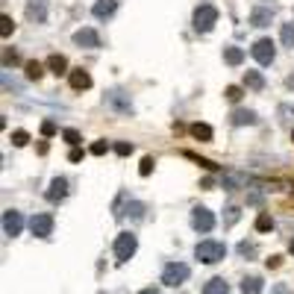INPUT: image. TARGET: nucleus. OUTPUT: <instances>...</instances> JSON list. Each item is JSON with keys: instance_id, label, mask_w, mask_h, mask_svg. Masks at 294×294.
Returning <instances> with one entry per match:
<instances>
[{"instance_id": "obj_1", "label": "nucleus", "mask_w": 294, "mask_h": 294, "mask_svg": "<svg viewBox=\"0 0 294 294\" xmlns=\"http://www.w3.org/2000/svg\"><path fill=\"white\" fill-rule=\"evenodd\" d=\"M194 259L203 262V265H218V262L227 259V244H223V241H215V238H203V241H197V247H194Z\"/></svg>"}, {"instance_id": "obj_2", "label": "nucleus", "mask_w": 294, "mask_h": 294, "mask_svg": "<svg viewBox=\"0 0 294 294\" xmlns=\"http://www.w3.org/2000/svg\"><path fill=\"white\" fill-rule=\"evenodd\" d=\"M135 250H139V235H135V233H129V230L118 233L115 244H112V253H115V262H118V265L129 262V259L135 256Z\"/></svg>"}, {"instance_id": "obj_3", "label": "nucleus", "mask_w": 294, "mask_h": 294, "mask_svg": "<svg viewBox=\"0 0 294 294\" xmlns=\"http://www.w3.org/2000/svg\"><path fill=\"white\" fill-rule=\"evenodd\" d=\"M191 24H194V30L203 35L212 33L215 24H218V9H215L212 3H200L197 9H194V15H191Z\"/></svg>"}, {"instance_id": "obj_4", "label": "nucleus", "mask_w": 294, "mask_h": 294, "mask_svg": "<svg viewBox=\"0 0 294 294\" xmlns=\"http://www.w3.org/2000/svg\"><path fill=\"white\" fill-rule=\"evenodd\" d=\"M103 103L109 106L112 112H118V115H132V112H135L132 97H129L124 88H109V92L103 94Z\"/></svg>"}, {"instance_id": "obj_5", "label": "nucleus", "mask_w": 294, "mask_h": 294, "mask_svg": "<svg viewBox=\"0 0 294 294\" xmlns=\"http://www.w3.org/2000/svg\"><path fill=\"white\" fill-rule=\"evenodd\" d=\"M191 277V268L186 262H168L162 270V285H171V288H179L183 282H188Z\"/></svg>"}, {"instance_id": "obj_6", "label": "nucleus", "mask_w": 294, "mask_h": 294, "mask_svg": "<svg viewBox=\"0 0 294 294\" xmlns=\"http://www.w3.org/2000/svg\"><path fill=\"white\" fill-rule=\"evenodd\" d=\"M191 230L194 233H212L215 230V212H209L206 206H194L191 209Z\"/></svg>"}, {"instance_id": "obj_7", "label": "nucleus", "mask_w": 294, "mask_h": 294, "mask_svg": "<svg viewBox=\"0 0 294 294\" xmlns=\"http://www.w3.org/2000/svg\"><path fill=\"white\" fill-rule=\"evenodd\" d=\"M53 227H56V221H53L50 212H38V215L30 218V233H33L35 238H50V235H53Z\"/></svg>"}, {"instance_id": "obj_8", "label": "nucleus", "mask_w": 294, "mask_h": 294, "mask_svg": "<svg viewBox=\"0 0 294 294\" xmlns=\"http://www.w3.org/2000/svg\"><path fill=\"white\" fill-rule=\"evenodd\" d=\"M250 53H253V59H256L259 65H270L277 59V44L270 38H259V41H253Z\"/></svg>"}, {"instance_id": "obj_9", "label": "nucleus", "mask_w": 294, "mask_h": 294, "mask_svg": "<svg viewBox=\"0 0 294 294\" xmlns=\"http://www.w3.org/2000/svg\"><path fill=\"white\" fill-rule=\"evenodd\" d=\"M24 230V215L18 209H6L3 212V235L6 238H15V235H21Z\"/></svg>"}, {"instance_id": "obj_10", "label": "nucleus", "mask_w": 294, "mask_h": 294, "mask_svg": "<svg viewBox=\"0 0 294 294\" xmlns=\"http://www.w3.org/2000/svg\"><path fill=\"white\" fill-rule=\"evenodd\" d=\"M74 44L85 47V50H97V47H100V35H97V30H92V27H82V30L74 33Z\"/></svg>"}, {"instance_id": "obj_11", "label": "nucleus", "mask_w": 294, "mask_h": 294, "mask_svg": "<svg viewBox=\"0 0 294 294\" xmlns=\"http://www.w3.org/2000/svg\"><path fill=\"white\" fill-rule=\"evenodd\" d=\"M44 197L50 200V203H62V200L68 197V179H65V176H53L47 191H44Z\"/></svg>"}, {"instance_id": "obj_12", "label": "nucleus", "mask_w": 294, "mask_h": 294, "mask_svg": "<svg viewBox=\"0 0 294 294\" xmlns=\"http://www.w3.org/2000/svg\"><path fill=\"white\" fill-rule=\"evenodd\" d=\"M68 82H71L74 92H85V88H92V74H88L85 68H71Z\"/></svg>"}, {"instance_id": "obj_13", "label": "nucleus", "mask_w": 294, "mask_h": 294, "mask_svg": "<svg viewBox=\"0 0 294 294\" xmlns=\"http://www.w3.org/2000/svg\"><path fill=\"white\" fill-rule=\"evenodd\" d=\"M115 12H118V0H94L92 6V15L97 21H109Z\"/></svg>"}, {"instance_id": "obj_14", "label": "nucleus", "mask_w": 294, "mask_h": 294, "mask_svg": "<svg viewBox=\"0 0 294 294\" xmlns=\"http://www.w3.org/2000/svg\"><path fill=\"white\" fill-rule=\"evenodd\" d=\"M256 121L259 118L253 109H233V112H230V124H233V127H253Z\"/></svg>"}, {"instance_id": "obj_15", "label": "nucleus", "mask_w": 294, "mask_h": 294, "mask_svg": "<svg viewBox=\"0 0 294 294\" xmlns=\"http://www.w3.org/2000/svg\"><path fill=\"white\" fill-rule=\"evenodd\" d=\"M27 21H33V24L47 21V3L44 0H30V3H27Z\"/></svg>"}, {"instance_id": "obj_16", "label": "nucleus", "mask_w": 294, "mask_h": 294, "mask_svg": "<svg viewBox=\"0 0 294 294\" xmlns=\"http://www.w3.org/2000/svg\"><path fill=\"white\" fill-rule=\"evenodd\" d=\"M274 21V9H265V6H256V9L250 12V27H268Z\"/></svg>"}, {"instance_id": "obj_17", "label": "nucleus", "mask_w": 294, "mask_h": 294, "mask_svg": "<svg viewBox=\"0 0 294 294\" xmlns=\"http://www.w3.org/2000/svg\"><path fill=\"white\" fill-rule=\"evenodd\" d=\"M47 68H50V74H56V77H62V74H71L68 59L62 56V53H53V56H47Z\"/></svg>"}, {"instance_id": "obj_18", "label": "nucleus", "mask_w": 294, "mask_h": 294, "mask_svg": "<svg viewBox=\"0 0 294 294\" xmlns=\"http://www.w3.org/2000/svg\"><path fill=\"white\" fill-rule=\"evenodd\" d=\"M223 62H227L230 68H238V65L244 62V50H241V47H235V44H227V47H223Z\"/></svg>"}, {"instance_id": "obj_19", "label": "nucleus", "mask_w": 294, "mask_h": 294, "mask_svg": "<svg viewBox=\"0 0 294 294\" xmlns=\"http://www.w3.org/2000/svg\"><path fill=\"white\" fill-rule=\"evenodd\" d=\"M244 88H250V92H262L265 88L262 71H244Z\"/></svg>"}, {"instance_id": "obj_20", "label": "nucleus", "mask_w": 294, "mask_h": 294, "mask_svg": "<svg viewBox=\"0 0 294 294\" xmlns=\"http://www.w3.org/2000/svg\"><path fill=\"white\" fill-rule=\"evenodd\" d=\"M238 288H241V294H262V288H265V280H262V277H244Z\"/></svg>"}, {"instance_id": "obj_21", "label": "nucleus", "mask_w": 294, "mask_h": 294, "mask_svg": "<svg viewBox=\"0 0 294 294\" xmlns=\"http://www.w3.org/2000/svg\"><path fill=\"white\" fill-rule=\"evenodd\" d=\"M203 294H230V285H227L223 277H212V280H206V285H203Z\"/></svg>"}, {"instance_id": "obj_22", "label": "nucleus", "mask_w": 294, "mask_h": 294, "mask_svg": "<svg viewBox=\"0 0 294 294\" xmlns=\"http://www.w3.org/2000/svg\"><path fill=\"white\" fill-rule=\"evenodd\" d=\"M191 135H194V139L197 141H203V144H209L212 139H215V129L209 127V124H191Z\"/></svg>"}, {"instance_id": "obj_23", "label": "nucleus", "mask_w": 294, "mask_h": 294, "mask_svg": "<svg viewBox=\"0 0 294 294\" xmlns=\"http://www.w3.org/2000/svg\"><path fill=\"white\" fill-rule=\"evenodd\" d=\"M24 71H27V80H41L44 77V65L38 62V59H30V62H24Z\"/></svg>"}, {"instance_id": "obj_24", "label": "nucleus", "mask_w": 294, "mask_h": 294, "mask_svg": "<svg viewBox=\"0 0 294 294\" xmlns=\"http://www.w3.org/2000/svg\"><path fill=\"white\" fill-rule=\"evenodd\" d=\"M144 212H147V206H144V203H139V200H129L127 209H124V215H129L132 221H141V218H144Z\"/></svg>"}, {"instance_id": "obj_25", "label": "nucleus", "mask_w": 294, "mask_h": 294, "mask_svg": "<svg viewBox=\"0 0 294 294\" xmlns=\"http://www.w3.org/2000/svg\"><path fill=\"white\" fill-rule=\"evenodd\" d=\"M183 156L186 159H191L194 165H200V168H206V171H218V165L212 162V159H203V156H197V153H191V150H183Z\"/></svg>"}, {"instance_id": "obj_26", "label": "nucleus", "mask_w": 294, "mask_h": 294, "mask_svg": "<svg viewBox=\"0 0 294 294\" xmlns=\"http://www.w3.org/2000/svg\"><path fill=\"white\" fill-rule=\"evenodd\" d=\"M274 230V218H270L268 212H259L256 218V233H270Z\"/></svg>"}, {"instance_id": "obj_27", "label": "nucleus", "mask_w": 294, "mask_h": 294, "mask_svg": "<svg viewBox=\"0 0 294 294\" xmlns=\"http://www.w3.org/2000/svg\"><path fill=\"white\" fill-rule=\"evenodd\" d=\"M238 218H241V209H238V206H227V209H223V227H235Z\"/></svg>"}, {"instance_id": "obj_28", "label": "nucleus", "mask_w": 294, "mask_h": 294, "mask_svg": "<svg viewBox=\"0 0 294 294\" xmlns=\"http://www.w3.org/2000/svg\"><path fill=\"white\" fill-rule=\"evenodd\" d=\"M280 41L285 47H294V21L291 24H282V30H280Z\"/></svg>"}, {"instance_id": "obj_29", "label": "nucleus", "mask_w": 294, "mask_h": 294, "mask_svg": "<svg viewBox=\"0 0 294 294\" xmlns=\"http://www.w3.org/2000/svg\"><path fill=\"white\" fill-rule=\"evenodd\" d=\"M223 97H227L230 103H238V100L244 97V88H241V85H227V88H223Z\"/></svg>"}, {"instance_id": "obj_30", "label": "nucleus", "mask_w": 294, "mask_h": 294, "mask_svg": "<svg viewBox=\"0 0 294 294\" xmlns=\"http://www.w3.org/2000/svg\"><path fill=\"white\" fill-rule=\"evenodd\" d=\"M9 141L15 144V147H27V144H30V132H27V129H15V132L9 135Z\"/></svg>"}, {"instance_id": "obj_31", "label": "nucleus", "mask_w": 294, "mask_h": 294, "mask_svg": "<svg viewBox=\"0 0 294 294\" xmlns=\"http://www.w3.org/2000/svg\"><path fill=\"white\" fill-rule=\"evenodd\" d=\"M21 62V56H18V50H12V47H6L3 50V68H12V65H18Z\"/></svg>"}, {"instance_id": "obj_32", "label": "nucleus", "mask_w": 294, "mask_h": 294, "mask_svg": "<svg viewBox=\"0 0 294 294\" xmlns=\"http://www.w3.org/2000/svg\"><path fill=\"white\" fill-rule=\"evenodd\" d=\"M62 139L68 141L71 147H80V141H82V135L77 132V129H62Z\"/></svg>"}, {"instance_id": "obj_33", "label": "nucleus", "mask_w": 294, "mask_h": 294, "mask_svg": "<svg viewBox=\"0 0 294 294\" xmlns=\"http://www.w3.org/2000/svg\"><path fill=\"white\" fill-rule=\"evenodd\" d=\"M0 24H3V27H0V33H3V38H9V35L15 33V21H12L9 15H0Z\"/></svg>"}, {"instance_id": "obj_34", "label": "nucleus", "mask_w": 294, "mask_h": 294, "mask_svg": "<svg viewBox=\"0 0 294 294\" xmlns=\"http://www.w3.org/2000/svg\"><path fill=\"white\" fill-rule=\"evenodd\" d=\"M112 150H115L118 156H129L135 147H132V141H115V144H112Z\"/></svg>"}, {"instance_id": "obj_35", "label": "nucleus", "mask_w": 294, "mask_h": 294, "mask_svg": "<svg viewBox=\"0 0 294 294\" xmlns=\"http://www.w3.org/2000/svg\"><path fill=\"white\" fill-rule=\"evenodd\" d=\"M88 153H92V156H106V153H109V141H94L92 147H88Z\"/></svg>"}, {"instance_id": "obj_36", "label": "nucleus", "mask_w": 294, "mask_h": 294, "mask_svg": "<svg viewBox=\"0 0 294 294\" xmlns=\"http://www.w3.org/2000/svg\"><path fill=\"white\" fill-rule=\"evenodd\" d=\"M56 132H59L56 121H50V118H47V121H41V135H44V139H50V135H56Z\"/></svg>"}, {"instance_id": "obj_37", "label": "nucleus", "mask_w": 294, "mask_h": 294, "mask_svg": "<svg viewBox=\"0 0 294 294\" xmlns=\"http://www.w3.org/2000/svg\"><path fill=\"white\" fill-rule=\"evenodd\" d=\"M238 253H241L244 259L256 256V244H253V241H241V244H238Z\"/></svg>"}, {"instance_id": "obj_38", "label": "nucleus", "mask_w": 294, "mask_h": 294, "mask_svg": "<svg viewBox=\"0 0 294 294\" xmlns=\"http://www.w3.org/2000/svg\"><path fill=\"white\" fill-rule=\"evenodd\" d=\"M153 156H144V159H141V165H139V174L141 176H150V171H153Z\"/></svg>"}, {"instance_id": "obj_39", "label": "nucleus", "mask_w": 294, "mask_h": 294, "mask_svg": "<svg viewBox=\"0 0 294 294\" xmlns=\"http://www.w3.org/2000/svg\"><path fill=\"white\" fill-rule=\"evenodd\" d=\"M82 156H85V153H82L80 147H71V153H68V159H71V162H82Z\"/></svg>"}, {"instance_id": "obj_40", "label": "nucleus", "mask_w": 294, "mask_h": 294, "mask_svg": "<svg viewBox=\"0 0 294 294\" xmlns=\"http://www.w3.org/2000/svg\"><path fill=\"white\" fill-rule=\"evenodd\" d=\"M247 203H253V206H259V203H262V191H250V194H247Z\"/></svg>"}, {"instance_id": "obj_41", "label": "nucleus", "mask_w": 294, "mask_h": 294, "mask_svg": "<svg viewBox=\"0 0 294 294\" xmlns=\"http://www.w3.org/2000/svg\"><path fill=\"white\" fill-rule=\"evenodd\" d=\"M265 265H268V268H280V265H282V256H270V259H265Z\"/></svg>"}, {"instance_id": "obj_42", "label": "nucleus", "mask_w": 294, "mask_h": 294, "mask_svg": "<svg viewBox=\"0 0 294 294\" xmlns=\"http://www.w3.org/2000/svg\"><path fill=\"white\" fill-rule=\"evenodd\" d=\"M141 294H162V291H159V288H153V285H150V288H141Z\"/></svg>"}, {"instance_id": "obj_43", "label": "nucleus", "mask_w": 294, "mask_h": 294, "mask_svg": "<svg viewBox=\"0 0 294 294\" xmlns=\"http://www.w3.org/2000/svg\"><path fill=\"white\" fill-rule=\"evenodd\" d=\"M285 85H288V88H294V74L288 77V80H285Z\"/></svg>"}, {"instance_id": "obj_44", "label": "nucleus", "mask_w": 294, "mask_h": 294, "mask_svg": "<svg viewBox=\"0 0 294 294\" xmlns=\"http://www.w3.org/2000/svg\"><path fill=\"white\" fill-rule=\"evenodd\" d=\"M288 250H291V256H294V238H291V241H288Z\"/></svg>"}, {"instance_id": "obj_45", "label": "nucleus", "mask_w": 294, "mask_h": 294, "mask_svg": "<svg viewBox=\"0 0 294 294\" xmlns=\"http://www.w3.org/2000/svg\"><path fill=\"white\" fill-rule=\"evenodd\" d=\"M97 294H106V291H97Z\"/></svg>"}, {"instance_id": "obj_46", "label": "nucleus", "mask_w": 294, "mask_h": 294, "mask_svg": "<svg viewBox=\"0 0 294 294\" xmlns=\"http://www.w3.org/2000/svg\"><path fill=\"white\" fill-rule=\"evenodd\" d=\"M291 141H294V132H291Z\"/></svg>"}]
</instances>
